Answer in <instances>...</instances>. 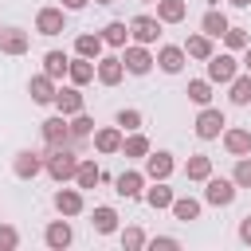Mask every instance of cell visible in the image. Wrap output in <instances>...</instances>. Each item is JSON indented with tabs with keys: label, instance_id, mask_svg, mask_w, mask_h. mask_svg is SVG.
Masks as SVG:
<instances>
[{
	"label": "cell",
	"instance_id": "cb8c5ba5",
	"mask_svg": "<svg viewBox=\"0 0 251 251\" xmlns=\"http://www.w3.org/2000/svg\"><path fill=\"white\" fill-rule=\"evenodd\" d=\"M90 227H94L98 235H114V231H118V212H114L110 204H98V208L90 212Z\"/></svg>",
	"mask_w": 251,
	"mask_h": 251
},
{
	"label": "cell",
	"instance_id": "c3c4849f",
	"mask_svg": "<svg viewBox=\"0 0 251 251\" xmlns=\"http://www.w3.org/2000/svg\"><path fill=\"white\" fill-rule=\"evenodd\" d=\"M141 4H157V0H141Z\"/></svg>",
	"mask_w": 251,
	"mask_h": 251
},
{
	"label": "cell",
	"instance_id": "d6a6232c",
	"mask_svg": "<svg viewBox=\"0 0 251 251\" xmlns=\"http://www.w3.org/2000/svg\"><path fill=\"white\" fill-rule=\"evenodd\" d=\"M227 98H231V106H247V102H251V75H247V71L227 82Z\"/></svg>",
	"mask_w": 251,
	"mask_h": 251
},
{
	"label": "cell",
	"instance_id": "ffe728a7",
	"mask_svg": "<svg viewBox=\"0 0 251 251\" xmlns=\"http://www.w3.org/2000/svg\"><path fill=\"white\" fill-rule=\"evenodd\" d=\"M67 126H71V149L78 153V149H82V141L94 133V118H90L86 110H78V114H71V118H67Z\"/></svg>",
	"mask_w": 251,
	"mask_h": 251
},
{
	"label": "cell",
	"instance_id": "b9f144b4",
	"mask_svg": "<svg viewBox=\"0 0 251 251\" xmlns=\"http://www.w3.org/2000/svg\"><path fill=\"white\" fill-rule=\"evenodd\" d=\"M149 243H153V247H165V251H176V247H180V239H176V235H153Z\"/></svg>",
	"mask_w": 251,
	"mask_h": 251
},
{
	"label": "cell",
	"instance_id": "603a6c76",
	"mask_svg": "<svg viewBox=\"0 0 251 251\" xmlns=\"http://www.w3.org/2000/svg\"><path fill=\"white\" fill-rule=\"evenodd\" d=\"M173 196H176V192H173L165 180H153V184H145V192H141V200H145L149 208H157V212H161V208H169V204H173Z\"/></svg>",
	"mask_w": 251,
	"mask_h": 251
},
{
	"label": "cell",
	"instance_id": "4fadbf2b",
	"mask_svg": "<svg viewBox=\"0 0 251 251\" xmlns=\"http://www.w3.org/2000/svg\"><path fill=\"white\" fill-rule=\"evenodd\" d=\"M145 173H137V169H126L122 176H114V192L118 196H126V200H141V192H145Z\"/></svg>",
	"mask_w": 251,
	"mask_h": 251
},
{
	"label": "cell",
	"instance_id": "4dcf8cb0",
	"mask_svg": "<svg viewBox=\"0 0 251 251\" xmlns=\"http://www.w3.org/2000/svg\"><path fill=\"white\" fill-rule=\"evenodd\" d=\"M153 145H149V137L141 133V129H133L129 137H122V153L129 157V161H145V153H149Z\"/></svg>",
	"mask_w": 251,
	"mask_h": 251
},
{
	"label": "cell",
	"instance_id": "d6986e66",
	"mask_svg": "<svg viewBox=\"0 0 251 251\" xmlns=\"http://www.w3.org/2000/svg\"><path fill=\"white\" fill-rule=\"evenodd\" d=\"M31 47V35L24 27H0V55H24Z\"/></svg>",
	"mask_w": 251,
	"mask_h": 251
},
{
	"label": "cell",
	"instance_id": "7402d4cb",
	"mask_svg": "<svg viewBox=\"0 0 251 251\" xmlns=\"http://www.w3.org/2000/svg\"><path fill=\"white\" fill-rule=\"evenodd\" d=\"M94 184H102V169L90 161V157H78V169H75V188H94Z\"/></svg>",
	"mask_w": 251,
	"mask_h": 251
},
{
	"label": "cell",
	"instance_id": "7bdbcfd3",
	"mask_svg": "<svg viewBox=\"0 0 251 251\" xmlns=\"http://www.w3.org/2000/svg\"><path fill=\"white\" fill-rule=\"evenodd\" d=\"M235 235H239V243H243V247H251V216H243V220H239V231H235Z\"/></svg>",
	"mask_w": 251,
	"mask_h": 251
},
{
	"label": "cell",
	"instance_id": "83f0119b",
	"mask_svg": "<svg viewBox=\"0 0 251 251\" xmlns=\"http://www.w3.org/2000/svg\"><path fill=\"white\" fill-rule=\"evenodd\" d=\"M169 212H173L180 224H192V220H200V200H196V196H173Z\"/></svg>",
	"mask_w": 251,
	"mask_h": 251
},
{
	"label": "cell",
	"instance_id": "44dd1931",
	"mask_svg": "<svg viewBox=\"0 0 251 251\" xmlns=\"http://www.w3.org/2000/svg\"><path fill=\"white\" fill-rule=\"evenodd\" d=\"M90 137H94V149L110 157V153H122V137H126V133H122L118 126H98Z\"/></svg>",
	"mask_w": 251,
	"mask_h": 251
},
{
	"label": "cell",
	"instance_id": "f546056e",
	"mask_svg": "<svg viewBox=\"0 0 251 251\" xmlns=\"http://www.w3.org/2000/svg\"><path fill=\"white\" fill-rule=\"evenodd\" d=\"M106 51V43H102V35L98 31H86V35H78L75 39V55H82V59H94L98 63V55Z\"/></svg>",
	"mask_w": 251,
	"mask_h": 251
},
{
	"label": "cell",
	"instance_id": "d4e9b609",
	"mask_svg": "<svg viewBox=\"0 0 251 251\" xmlns=\"http://www.w3.org/2000/svg\"><path fill=\"white\" fill-rule=\"evenodd\" d=\"M227 27H231V24H227V16H224L220 8H208V12L200 16V31H204L208 39H220V35H224Z\"/></svg>",
	"mask_w": 251,
	"mask_h": 251
},
{
	"label": "cell",
	"instance_id": "e0dca14e",
	"mask_svg": "<svg viewBox=\"0 0 251 251\" xmlns=\"http://www.w3.org/2000/svg\"><path fill=\"white\" fill-rule=\"evenodd\" d=\"M51 204H55V212H59V216H67V220H71V216H78V212L86 208V200H82V188H59Z\"/></svg>",
	"mask_w": 251,
	"mask_h": 251
},
{
	"label": "cell",
	"instance_id": "5b68a950",
	"mask_svg": "<svg viewBox=\"0 0 251 251\" xmlns=\"http://www.w3.org/2000/svg\"><path fill=\"white\" fill-rule=\"evenodd\" d=\"M122 67H126V75H149L153 71V51L145 43H126L122 47Z\"/></svg>",
	"mask_w": 251,
	"mask_h": 251
},
{
	"label": "cell",
	"instance_id": "60d3db41",
	"mask_svg": "<svg viewBox=\"0 0 251 251\" xmlns=\"http://www.w3.org/2000/svg\"><path fill=\"white\" fill-rule=\"evenodd\" d=\"M20 247V231L12 224H0V251H16Z\"/></svg>",
	"mask_w": 251,
	"mask_h": 251
},
{
	"label": "cell",
	"instance_id": "484cf974",
	"mask_svg": "<svg viewBox=\"0 0 251 251\" xmlns=\"http://www.w3.org/2000/svg\"><path fill=\"white\" fill-rule=\"evenodd\" d=\"M67 78H71L75 86H86V82H94V59H82V55H75V59L67 63Z\"/></svg>",
	"mask_w": 251,
	"mask_h": 251
},
{
	"label": "cell",
	"instance_id": "7c38bea8",
	"mask_svg": "<svg viewBox=\"0 0 251 251\" xmlns=\"http://www.w3.org/2000/svg\"><path fill=\"white\" fill-rule=\"evenodd\" d=\"M12 173H16L20 180H35V176L43 173V153H35V149H20L16 161H12Z\"/></svg>",
	"mask_w": 251,
	"mask_h": 251
},
{
	"label": "cell",
	"instance_id": "9a60e30c",
	"mask_svg": "<svg viewBox=\"0 0 251 251\" xmlns=\"http://www.w3.org/2000/svg\"><path fill=\"white\" fill-rule=\"evenodd\" d=\"M153 63H157L165 75H180V71H184V63H188V55H184V47H173V43H165V47H157Z\"/></svg>",
	"mask_w": 251,
	"mask_h": 251
},
{
	"label": "cell",
	"instance_id": "8d00e7d4",
	"mask_svg": "<svg viewBox=\"0 0 251 251\" xmlns=\"http://www.w3.org/2000/svg\"><path fill=\"white\" fill-rule=\"evenodd\" d=\"M141 110H133V106H126V110H118V118H114V126L122 129V133H133V129H141Z\"/></svg>",
	"mask_w": 251,
	"mask_h": 251
},
{
	"label": "cell",
	"instance_id": "52a82bcc",
	"mask_svg": "<svg viewBox=\"0 0 251 251\" xmlns=\"http://www.w3.org/2000/svg\"><path fill=\"white\" fill-rule=\"evenodd\" d=\"M39 133H43V145H47V149L71 145V126H67V118H63V114L43 118V122H39Z\"/></svg>",
	"mask_w": 251,
	"mask_h": 251
},
{
	"label": "cell",
	"instance_id": "f6af8a7d",
	"mask_svg": "<svg viewBox=\"0 0 251 251\" xmlns=\"http://www.w3.org/2000/svg\"><path fill=\"white\" fill-rule=\"evenodd\" d=\"M243 71H247V75H251V43H247V47H243Z\"/></svg>",
	"mask_w": 251,
	"mask_h": 251
},
{
	"label": "cell",
	"instance_id": "bcb514c9",
	"mask_svg": "<svg viewBox=\"0 0 251 251\" xmlns=\"http://www.w3.org/2000/svg\"><path fill=\"white\" fill-rule=\"evenodd\" d=\"M231 8H251V0H227Z\"/></svg>",
	"mask_w": 251,
	"mask_h": 251
},
{
	"label": "cell",
	"instance_id": "7dc6e473",
	"mask_svg": "<svg viewBox=\"0 0 251 251\" xmlns=\"http://www.w3.org/2000/svg\"><path fill=\"white\" fill-rule=\"evenodd\" d=\"M94 4H114V0H94Z\"/></svg>",
	"mask_w": 251,
	"mask_h": 251
},
{
	"label": "cell",
	"instance_id": "e575fe53",
	"mask_svg": "<svg viewBox=\"0 0 251 251\" xmlns=\"http://www.w3.org/2000/svg\"><path fill=\"white\" fill-rule=\"evenodd\" d=\"M67 63H71V55H67V51H47V55H43V75H51L55 82H59V78H67Z\"/></svg>",
	"mask_w": 251,
	"mask_h": 251
},
{
	"label": "cell",
	"instance_id": "2e32d148",
	"mask_svg": "<svg viewBox=\"0 0 251 251\" xmlns=\"http://www.w3.org/2000/svg\"><path fill=\"white\" fill-rule=\"evenodd\" d=\"M55 90H59V86H55V78H51V75H43V71H39V75H31V82H27V94H31V102H35V106H51V102H55Z\"/></svg>",
	"mask_w": 251,
	"mask_h": 251
},
{
	"label": "cell",
	"instance_id": "ac0fdd59",
	"mask_svg": "<svg viewBox=\"0 0 251 251\" xmlns=\"http://www.w3.org/2000/svg\"><path fill=\"white\" fill-rule=\"evenodd\" d=\"M224 149L231 153V157H243V153H251V129H243V126H224Z\"/></svg>",
	"mask_w": 251,
	"mask_h": 251
},
{
	"label": "cell",
	"instance_id": "ab89813d",
	"mask_svg": "<svg viewBox=\"0 0 251 251\" xmlns=\"http://www.w3.org/2000/svg\"><path fill=\"white\" fill-rule=\"evenodd\" d=\"M145 243H149V235H145L141 227H122V247H126V251H141Z\"/></svg>",
	"mask_w": 251,
	"mask_h": 251
},
{
	"label": "cell",
	"instance_id": "ba28073f",
	"mask_svg": "<svg viewBox=\"0 0 251 251\" xmlns=\"http://www.w3.org/2000/svg\"><path fill=\"white\" fill-rule=\"evenodd\" d=\"M129 39H133V43H145V47L157 43V39H161V20H157V16H133V20H129Z\"/></svg>",
	"mask_w": 251,
	"mask_h": 251
},
{
	"label": "cell",
	"instance_id": "6da1fadb",
	"mask_svg": "<svg viewBox=\"0 0 251 251\" xmlns=\"http://www.w3.org/2000/svg\"><path fill=\"white\" fill-rule=\"evenodd\" d=\"M75 169H78V153H75L71 145H59V149H47V153H43V173H47L55 184L75 180Z\"/></svg>",
	"mask_w": 251,
	"mask_h": 251
},
{
	"label": "cell",
	"instance_id": "d590c367",
	"mask_svg": "<svg viewBox=\"0 0 251 251\" xmlns=\"http://www.w3.org/2000/svg\"><path fill=\"white\" fill-rule=\"evenodd\" d=\"M184 94H188V102H196V106H208V102H212V82H208V78H192Z\"/></svg>",
	"mask_w": 251,
	"mask_h": 251
},
{
	"label": "cell",
	"instance_id": "5bb4252c",
	"mask_svg": "<svg viewBox=\"0 0 251 251\" xmlns=\"http://www.w3.org/2000/svg\"><path fill=\"white\" fill-rule=\"evenodd\" d=\"M43 243H47L51 251H67V247L75 243V227L67 224V216H63V220H51V224H47V231H43Z\"/></svg>",
	"mask_w": 251,
	"mask_h": 251
},
{
	"label": "cell",
	"instance_id": "1f68e13d",
	"mask_svg": "<svg viewBox=\"0 0 251 251\" xmlns=\"http://www.w3.org/2000/svg\"><path fill=\"white\" fill-rule=\"evenodd\" d=\"M188 16V0H157V20L161 24H180Z\"/></svg>",
	"mask_w": 251,
	"mask_h": 251
},
{
	"label": "cell",
	"instance_id": "f35d334b",
	"mask_svg": "<svg viewBox=\"0 0 251 251\" xmlns=\"http://www.w3.org/2000/svg\"><path fill=\"white\" fill-rule=\"evenodd\" d=\"M224 43H227V51H243L247 43H251V35H247V27H227L224 35H220Z\"/></svg>",
	"mask_w": 251,
	"mask_h": 251
},
{
	"label": "cell",
	"instance_id": "ee69618b",
	"mask_svg": "<svg viewBox=\"0 0 251 251\" xmlns=\"http://www.w3.org/2000/svg\"><path fill=\"white\" fill-rule=\"evenodd\" d=\"M86 4H90V0H63L59 8H63V12H78V8H86Z\"/></svg>",
	"mask_w": 251,
	"mask_h": 251
},
{
	"label": "cell",
	"instance_id": "7a4b0ae2",
	"mask_svg": "<svg viewBox=\"0 0 251 251\" xmlns=\"http://www.w3.org/2000/svg\"><path fill=\"white\" fill-rule=\"evenodd\" d=\"M204 63H208V82H212V86H227V82L239 75V59H235L231 51H220V55L212 51Z\"/></svg>",
	"mask_w": 251,
	"mask_h": 251
},
{
	"label": "cell",
	"instance_id": "74e56055",
	"mask_svg": "<svg viewBox=\"0 0 251 251\" xmlns=\"http://www.w3.org/2000/svg\"><path fill=\"white\" fill-rule=\"evenodd\" d=\"M231 180H235V188H251V153H243V157H235V169H231Z\"/></svg>",
	"mask_w": 251,
	"mask_h": 251
},
{
	"label": "cell",
	"instance_id": "277c9868",
	"mask_svg": "<svg viewBox=\"0 0 251 251\" xmlns=\"http://www.w3.org/2000/svg\"><path fill=\"white\" fill-rule=\"evenodd\" d=\"M235 180L231 176H208L204 180V204H212V208H227V204H235Z\"/></svg>",
	"mask_w": 251,
	"mask_h": 251
},
{
	"label": "cell",
	"instance_id": "836d02e7",
	"mask_svg": "<svg viewBox=\"0 0 251 251\" xmlns=\"http://www.w3.org/2000/svg\"><path fill=\"white\" fill-rule=\"evenodd\" d=\"M212 51H216V47H212V39H208L204 31H196V35L184 39V55H188V59H200V63H204Z\"/></svg>",
	"mask_w": 251,
	"mask_h": 251
},
{
	"label": "cell",
	"instance_id": "30bf717a",
	"mask_svg": "<svg viewBox=\"0 0 251 251\" xmlns=\"http://www.w3.org/2000/svg\"><path fill=\"white\" fill-rule=\"evenodd\" d=\"M35 31L39 35H59V31H67V12L63 8H39L35 12Z\"/></svg>",
	"mask_w": 251,
	"mask_h": 251
},
{
	"label": "cell",
	"instance_id": "3957f363",
	"mask_svg": "<svg viewBox=\"0 0 251 251\" xmlns=\"http://www.w3.org/2000/svg\"><path fill=\"white\" fill-rule=\"evenodd\" d=\"M224 126H227V118H224V110H216L212 102L200 106V114H196V122H192V129H196L200 141H216V137L224 133Z\"/></svg>",
	"mask_w": 251,
	"mask_h": 251
},
{
	"label": "cell",
	"instance_id": "f1b7e54d",
	"mask_svg": "<svg viewBox=\"0 0 251 251\" xmlns=\"http://www.w3.org/2000/svg\"><path fill=\"white\" fill-rule=\"evenodd\" d=\"M98 35H102L106 47H126V43H129V24H126V20H110Z\"/></svg>",
	"mask_w": 251,
	"mask_h": 251
},
{
	"label": "cell",
	"instance_id": "8fae6325",
	"mask_svg": "<svg viewBox=\"0 0 251 251\" xmlns=\"http://www.w3.org/2000/svg\"><path fill=\"white\" fill-rule=\"evenodd\" d=\"M51 106H55V110H59L63 118H71V114L86 110V102H82V86H75V82H71V86H59V90H55V102H51Z\"/></svg>",
	"mask_w": 251,
	"mask_h": 251
},
{
	"label": "cell",
	"instance_id": "4316f807",
	"mask_svg": "<svg viewBox=\"0 0 251 251\" xmlns=\"http://www.w3.org/2000/svg\"><path fill=\"white\" fill-rule=\"evenodd\" d=\"M184 176L196 180V184H204V180L212 176V157H208V153H192V157L184 161Z\"/></svg>",
	"mask_w": 251,
	"mask_h": 251
},
{
	"label": "cell",
	"instance_id": "8992f818",
	"mask_svg": "<svg viewBox=\"0 0 251 251\" xmlns=\"http://www.w3.org/2000/svg\"><path fill=\"white\" fill-rule=\"evenodd\" d=\"M173 169H176V161H173L169 149H149V153H145V169H141L145 180H169Z\"/></svg>",
	"mask_w": 251,
	"mask_h": 251
},
{
	"label": "cell",
	"instance_id": "9c48e42d",
	"mask_svg": "<svg viewBox=\"0 0 251 251\" xmlns=\"http://www.w3.org/2000/svg\"><path fill=\"white\" fill-rule=\"evenodd\" d=\"M94 78H98L102 86H118V82L126 78L122 55H98V63H94Z\"/></svg>",
	"mask_w": 251,
	"mask_h": 251
}]
</instances>
